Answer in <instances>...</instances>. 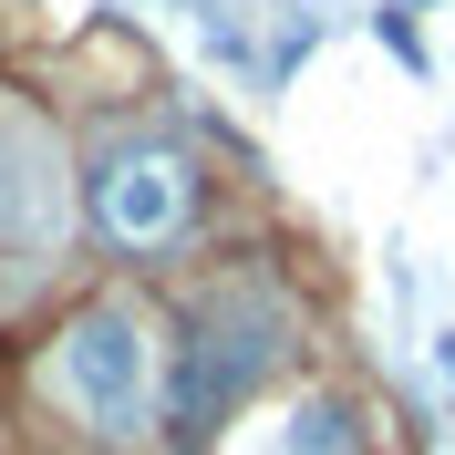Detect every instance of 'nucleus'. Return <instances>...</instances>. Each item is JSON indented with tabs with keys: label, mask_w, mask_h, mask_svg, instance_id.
Listing matches in <instances>:
<instances>
[{
	"label": "nucleus",
	"mask_w": 455,
	"mask_h": 455,
	"mask_svg": "<svg viewBox=\"0 0 455 455\" xmlns=\"http://www.w3.org/2000/svg\"><path fill=\"white\" fill-rule=\"evenodd\" d=\"M269 352H280V300L269 290H207V311L187 321V341H176V363H166V435L197 455L249 403Z\"/></svg>",
	"instance_id": "f257e3e1"
},
{
	"label": "nucleus",
	"mask_w": 455,
	"mask_h": 455,
	"mask_svg": "<svg viewBox=\"0 0 455 455\" xmlns=\"http://www.w3.org/2000/svg\"><path fill=\"white\" fill-rule=\"evenodd\" d=\"M52 383H62V403H73L84 425L135 435V425H145V394H156V352H145V321L124 311V300H93V311L62 331Z\"/></svg>",
	"instance_id": "f03ea898"
},
{
	"label": "nucleus",
	"mask_w": 455,
	"mask_h": 455,
	"mask_svg": "<svg viewBox=\"0 0 455 455\" xmlns=\"http://www.w3.org/2000/svg\"><path fill=\"white\" fill-rule=\"evenodd\" d=\"M187 207H197L187 156H166V145H104V156H93V218H104L124 249L176 238V228H187Z\"/></svg>",
	"instance_id": "7ed1b4c3"
},
{
	"label": "nucleus",
	"mask_w": 455,
	"mask_h": 455,
	"mask_svg": "<svg viewBox=\"0 0 455 455\" xmlns=\"http://www.w3.org/2000/svg\"><path fill=\"white\" fill-rule=\"evenodd\" d=\"M0 228L11 238H42L52 228V166H42V145L0 114Z\"/></svg>",
	"instance_id": "20e7f679"
},
{
	"label": "nucleus",
	"mask_w": 455,
	"mask_h": 455,
	"mask_svg": "<svg viewBox=\"0 0 455 455\" xmlns=\"http://www.w3.org/2000/svg\"><path fill=\"white\" fill-rule=\"evenodd\" d=\"M269 455H372V435H363V414H352L341 394H311V403L280 425V445H269Z\"/></svg>",
	"instance_id": "39448f33"
},
{
	"label": "nucleus",
	"mask_w": 455,
	"mask_h": 455,
	"mask_svg": "<svg viewBox=\"0 0 455 455\" xmlns=\"http://www.w3.org/2000/svg\"><path fill=\"white\" fill-rule=\"evenodd\" d=\"M435 372H445V394H455V331H435Z\"/></svg>",
	"instance_id": "423d86ee"
}]
</instances>
